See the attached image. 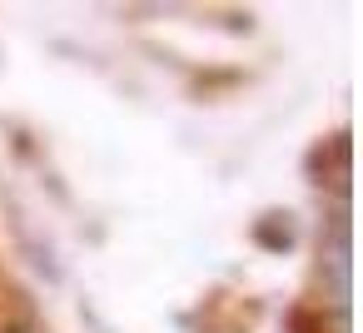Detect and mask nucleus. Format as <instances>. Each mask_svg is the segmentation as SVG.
Returning <instances> with one entry per match:
<instances>
[]
</instances>
